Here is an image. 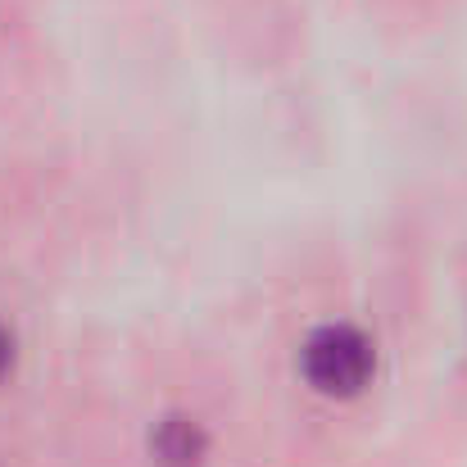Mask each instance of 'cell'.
<instances>
[{
    "label": "cell",
    "instance_id": "cell-1",
    "mask_svg": "<svg viewBox=\"0 0 467 467\" xmlns=\"http://www.w3.org/2000/svg\"><path fill=\"white\" fill-rule=\"evenodd\" d=\"M300 368H305V381L317 395L349 400V395H358L372 381L377 354H372V340L358 327H340L336 322V327H317L305 340Z\"/></svg>",
    "mask_w": 467,
    "mask_h": 467
},
{
    "label": "cell",
    "instance_id": "cell-2",
    "mask_svg": "<svg viewBox=\"0 0 467 467\" xmlns=\"http://www.w3.org/2000/svg\"><path fill=\"white\" fill-rule=\"evenodd\" d=\"M9 363H14V340H9V336L0 331V377L9 372Z\"/></svg>",
    "mask_w": 467,
    "mask_h": 467
}]
</instances>
